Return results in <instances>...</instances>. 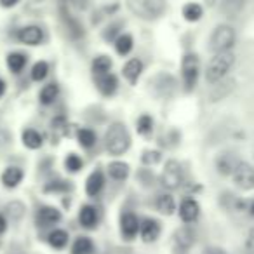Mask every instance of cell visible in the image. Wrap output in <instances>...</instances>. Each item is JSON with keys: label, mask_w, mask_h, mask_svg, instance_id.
<instances>
[{"label": "cell", "mask_w": 254, "mask_h": 254, "mask_svg": "<svg viewBox=\"0 0 254 254\" xmlns=\"http://www.w3.org/2000/svg\"><path fill=\"white\" fill-rule=\"evenodd\" d=\"M4 92H5V82L2 80V78H0V98L4 96Z\"/></svg>", "instance_id": "cell-44"}, {"label": "cell", "mask_w": 254, "mask_h": 254, "mask_svg": "<svg viewBox=\"0 0 254 254\" xmlns=\"http://www.w3.org/2000/svg\"><path fill=\"white\" fill-rule=\"evenodd\" d=\"M105 145L108 153H112V155H122L124 152L129 150L131 136H129V131L126 129L124 124L115 122L108 127V131L105 134Z\"/></svg>", "instance_id": "cell-2"}, {"label": "cell", "mask_w": 254, "mask_h": 254, "mask_svg": "<svg viewBox=\"0 0 254 254\" xmlns=\"http://www.w3.org/2000/svg\"><path fill=\"white\" fill-rule=\"evenodd\" d=\"M198 71H200V63H198L197 54H187L181 63V73H183V84L187 91H191L197 84Z\"/></svg>", "instance_id": "cell-5"}, {"label": "cell", "mask_w": 254, "mask_h": 254, "mask_svg": "<svg viewBox=\"0 0 254 254\" xmlns=\"http://www.w3.org/2000/svg\"><path fill=\"white\" fill-rule=\"evenodd\" d=\"M246 254H254V228L247 233L246 239Z\"/></svg>", "instance_id": "cell-37"}, {"label": "cell", "mask_w": 254, "mask_h": 254, "mask_svg": "<svg viewBox=\"0 0 254 254\" xmlns=\"http://www.w3.org/2000/svg\"><path fill=\"white\" fill-rule=\"evenodd\" d=\"M23 180V171L19 167H7L2 174V183L5 188H16Z\"/></svg>", "instance_id": "cell-16"}, {"label": "cell", "mask_w": 254, "mask_h": 254, "mask_svg": "<svg viewBox=\"0 0 254 254\" xmlns=\"http://www.w3.org/2000/svg\"><path fill=\"white\" fill-rule=\"evenodd\" d=\"M18 39H19V42L26 44V46H39L44 39V33L39 26L32 25V26H25V28L19 30Z\"/></svg>", "instance_id": "cell-11"}, {"label": "cell", "mask_w": 254, "mask_h": 254, "mask_svg": "<svg viewBox=\"0 0 254 254\" xmlns=\"http://www.w3.org/2000/svg\"><path fill=\"white\" fill-rule=\"evenodd\" d=\"M103 185H105L103 173H101V171H94V173L87 178V183H85V191H87V195H91V197H96V195L101 191Z\"/></svg>", "instance_id": "cell-15"}, {"label": "cell", "mask_w": 254, "mask_h": 254, "mask_svg": "<svg viewBox=\"0 0 254 254\" xmlns=\"http://www.w3.org/2000/svg\"><path fill=\"white\" fill-rule=\"evenodd\" d=\"M160 160L159 152H145L143 153V162L145 164H157Z\"/></svg>", "instance_id": "cell-36"}, {"label": "cell", "mask_w": 254, "mask_h": 254, "mask_svg": "<svg viewBox=\"0 0 254 254\" xmlns=\"http://www.w3.org/2000/svg\"><path fill=\"white\" fill-rule=\"evenodd\" d=\"M94 244L89 237H78L71 247V254H92Z\"/></svg>", "instance_id": "cell-19"}, {"label": "cell", "mask_w": 254, "mask_h": 254, "mask_svg": "<svg viewBox=\"0 0 254 254\" xmlns=\"http://www.w3.org/2000/svg\"><path fill=\"white\" fill-rule=\"evenodd\" d=\"M5 226H7V221H5V218L2 214H0V233L5 232Z\"/></svg>", "instance_id": "cell-43"}, {"label": "cell", "mask_w": 254, "mask_h": 254, "mask_svg": "<svg viewBox=\"0 0 254 254\" xmlns=\"http://www.w3.org/2000/svg\"><path fill=\"white\" fill-rule=\"evenodd\" d=\"M141 71H143V63L138 60V58H134V60L127 61L126 66H124V70H122V73L127 80L131 82V84H136L138 78H139V75H141Z\"/></svg>", "instance_id": "cell-14"}, {"label": "cell", "mask_w": 254, "mask_h": 254, "mask_svg": "<svg viewBox=\"0 0 254 254\" xmlns=\"http://www.w3.org/2000/svg\"><path fill=\"white\" fill-rule=\"evenodd\" d=\"M233 183L240 188V190H253L254 188V167L249 162L240 160L237 169L232 174Z\"/></svg>", "instance_id": "cell-7"}, {"label": "cell", "mask_w": 254, "mask_h": 254, "mask_svg": "<svg viewBox=\"0 0 254 254\" xmlns=\"http://www.w3.org/2000/svg\"><path fill=\"white\" fill-rule=\"evenodd\" d=\"M58 94H60L58 85L56 84H47L46 87L40 91V101H42L44 105H51V103H54V99L58 98Z\"/></svg>", "instance_id": "cell-29"}, {"label": "cell", "mask_w": 254, "mask_h": 254, "mask_svg": "<svg viewBox=\"0 0 254 254\" xmlns=\"http://www.w3.org/2000/svg\"><path fill=\"white\" fill-rule=\"evenodd\" d=\"M139 228H141V223H139L138 216H134L132 212H127V214L122 216L120 219V230H122V235L126 239H134L138 235Z\"/></svg>", "instance_id": "cell-9"}, {"label": "cell", "mask_w": 254, "mask_h": 254, "mask_svg": "<svg viewBox=\"0 0 254 254\" xmlns=\"http://www.w3.org/2000/svg\"><path fill=\"white\" fill-rule=\"evenodd\" d=\"M139 232H141V237L145 242H153V240L159 239L160 235V225L157 219H145V221L141 223V228H139Z\"/></svg>", "instance_id": "cell-13"}, {"label": "cell", "mask_w": 254, "mask_h": 254, "mask_svg": "<svg viewBox=\"0 0 254 254\" xmlns=\"http://www.w3.org/2000/svg\"><path fill=\"white\" fill-rule=\"evenodd\" d=\"M60 190H66V183L63 181H53V185H47L46 191H60Z\"/></svg>", "instance_id": "cell-38"}, {"label": "cell", "mask_w": 254, "mask_h": 254, "mask_svg": "<svg viewBox=\"0 0 254 254\" xmlns=\"http://www.w3.org/2000/svg\"><path fill=\"white\" fill-rule=\"evenodd\" d=\"M132 44H134V40H132L131 35H127V33L119 35V37H117V40H115L117 53H119L120 56H127V54L132 51Z\"/></svg>", "instance_id": "cell-21"}, {"label": "cell", "mask_w": 254, "mask_h": 254, "mask_svg": "<svg viewBox=\"0 0 254 254\" xmlns=\"http://www.w3.org/2000/svg\"><path fill=\"white\" fill-rule=\"evenodd\" d=\"M23 145L32 150L40 148V146H42V136L37 131H33V129H26V131L23 132Z\"/></svg>", "instance_id": "cell-22"}, {"label": "cell", "mask_w": 254, "mask_h": 254, "mask_svg": "<svg viewBox=\"0 0 254 254\" xmlns=\"http://www.w3.org/2000/svg\"><path fill=\"white\" fill-rule=\"evenodd\" d=\"M96 85H98L99 92L105 96H112L113 92L117 91V85H119V82H117V77L112 73H105V75H99V77H96Z\"/></svg>", "instance_id": "cell-12"}, {"label": "cell", "mask_w": 254, "mask_h": 254, "mask_svg": "<svg viewBox=\"0 0 254 254\" xmlns=\"http://www.w3.org/2000/svg\"><path fill=\"white\" fill-rule=\"evenodd\" d=\"M242 7H244V0H223V4H221L223 12L228 16L239 14Z\"/></svg>", "instance_id": "cell-30"}, {"label": "cell", "mask_w": 254, "mask_h": 254, "mask_svg": "<svg viewBox=\"0 0 254 254\" xmlns=\"http://www.w3.org/2000/svg\"><path fill=\"white\" fill-rule=\"evenodd\" d=\"M239 162L240 160L237 159L235 153L223 152V153H219L218 159H216V167H218V173L223 174V176H232L233 171L239 166Z\"/></svg>", "instance_id": "cell-8"}, {"label": "cell", "mask_w": 254, "mask_h": 254, "mask_svg": "<svg viewBox=\"0 0 254 254\" xmlns=\"http://www.w3.org/2000/svg\"><path fill=\"white\" fill-rule=\"evenodd\" d=\"M198 214H200V205L193 198H185L180 205V216L185 223H193L197 221Z\"/></svg>", "instance_id": "cell-10"}, {"label": "cell", "mask_w": 254, "mask_h": 254, "mask_svg": "<svg viewBox=\"0 0 254 254\" xmlns=\"http://www.w3.org/2000/svg\"><path fill=\"white\" fill-rule=\"evenodd\" d=\"M47 71H49V64H47L46 61H39V63H35V66L32 68V78L35 82L44 80V78L47 77Z\"/></svg>", "instance_id": "cell-32"}, {"label": "cell", "mask_w": 254, "mask_h": 254, "mask_svg": "<svg viewBox=\"0 0 254 254\" xmlns=\"http://www.w3.org/2000/svg\"><path fill=\"white\" fill-rule=\"evenodd\" d=\"M78 219H80V225L85 228H92L98 221V214H96V209L92 205H84L78 212Z\"/></svg>", "instance_id": "cell-18"}, {"label": "cell", "mask_w": 254, "mask_h": 254, "mask_svg": "<svg viewBox=\"0 0 254 254\" xmlns=\"http://www.w3.org/2000/svg\"><path fill=\"white\" fill-rule=\"evenodd\" d=\"M64 166H66V169L70 171V173H77V171L82 169L84 162H82V159L78 155H75V153H70V155L66 157V160H64Z\"/></svg>", "instance_id": "cell-33"}, {"label": "cell", "mask_w": 254, "mask_h": 254, "mask_svg": "<svg viewBox=\"0 0 254 254\" xmlns=\"http://www.w3.org/2000/svg\"><path fill=\"white\" fill-rule=\"evenodd\" d=\"M195 242V233L190 228H181L176 233V244L180 246V249H190Z\"/></svg>", "instance_id": "cell-20"}, {"label": "cell", "mask_w": 254, "mask_h": 254, "mask_svg": "<svg viewBox=\"0 0 254 254\" xmlns=\"http://www.w3.org/2000/svg\"><path fill=\"white\" fill-rule=\"evenodd\" d=\"M129 7L141 18H159L166 11V0H129Z\"/></svg>", "instance_id": "cell-4"}, {"label": "cell", "mask_w": 254, "mask_h": 254, "mask_svg": "<svg viewBox=\"0 0 254 254\" xmlns=\"http://www.w3.org/2000/svg\"><path fill=\"white\" fill-rule=\"evenodd\" d=\"M235 64V54L232 51H225V53H218L211 58L205 70V80L209 84H218L228 75L232 66Z\"/></svg>", "instance_id": "cell-1"}, {"label": "cell", "mask_w": 254, "mask_h": 254, "mask_svg": "<svg viewBox=\"0 0 254 254\" xmlns=\"http://www.w3.org/2000/svg\"><path fill=\"white\" fill-rule=\"evenodd\" d=\"M249 212H251V216H254V200H251V204H249Z\"/></svg>", "instance_id": "cell-45"}, {"label": "cell", "mask_w": 254, "mask_h": 254, "mask_svg": "<svg viewBox=\"0 0 254 254\" xmlns=\"http://www.w3.org/2000/svg\"><path fill=\"white\" fill-rule=\"evenodd\" d=\"M235 30L230 25H219L214 28L209 39V49L214 54L225 53V51H232L233 44H235Z\"/></svg>", "instance_id": "cell-3"}, {"label": "cell", "mask_w": 254, "mask_h": 254, "mask_svg": "<svg viewBox=\"0 0 254 254\" xmlns=\"http://www.w3.org/2000/svg\"><path fill=\"white\" fill-rule=\"evenodd\" d=\"M77 138H78V143H80L84 148H91V146L96 143V134L91 131V129H80Z\"/></svg>", "instance_id": "cell-31"}, {"label": "cell", "mask_w": 254, "mask_h": 254, "mask_svg": "<svg viewBox=\"0 0 254 254\" xmlns=\"http://www.w3.org/2000/svg\"><path fill=\"white\" fill-rule=\"evenodd\" d=\"M204 254H228L226 251H223L221 247H207L204 251Z\"/></svg>", "instance_id": "cell-40"}, {"label": "cell", "mask_w": 254, "mask_h": 254, "mask_svg": "<svg viewBox=\"0 0 254 254\" xmlns=\"http://www.w3.org/2000/svg\"><path fill=\"white\" fill-rule=\"evenodd\" d=\"M119 26L120 25H110L108 28H106V32L103 33V37H105L106 40H112L113 37L117 35V32H119Z\"/></svg>", "instance_id": "cell-39"}, {"label": "cell", "mask_w": 254, "mask_h": 254, "mask_svg": "<svg viewBox=\"0 0 254 254\" xmlns=\"http://www.w3.org/2000/svg\"><path fill=\"white\" fill-rule=\"evenodd\" d=\"M153 127V120L150 115H141L138 119V132L139 134H148Z\"/></svg>", "instance_id": "cell-34"}, {"label": "cell", "mask_w": 254, "mask_h": 254, "mask_svg": "<svg viewBox=\"0 0 254 254\" xmlns=\"http://www.w3.org/2000/svg\"><path fill=\"white\" fill-rule=\"evenodd\" d=\"M19 0H0V4L4 5V7H12V5L18 4Z\"/></svg>", "instance_id": "cell-42"}, {"label": "cell", "mask_w": 254, "mask_h": 254, "mask_svg": "<svg viewBox=\"0 0 254 254\" xmlns=\"http://www.w3.org/2000/svg\"><path fill=\"white\" fill-rule=\"evenodd\" d=\"M110 68H112V60L108 56H98L92 61V71H94L96 77L110 73Z\"/></svg>", "instance_id": "cell-25"}, {"label": "cell", "mask_w": 254, "mask_h": 254, "mask_svg": "<svg viewBox=\"0 0 254 254\" xmlns=\"http://www.w3.org/2000/svg\"><path fill=\"white\" fill-rule=\"evenodd\" d=\"M7 211L12 216V219H21L23 214H25V205L21 202H12V204L7 205Z\"/></svg>", "instance_id": "cell-35"}, {"label": "cell", "mask_w": 254, "mask_h": 254, "mask_svg": "<svg viewBox=\"0 0 254 254\" xmlns=\"http://www.w3.org/2000/svg\"><path fill=\"white\" fill-rule=\"evenodd\" d=\"M157 209L162 214H173L174 209H176V202H174V198L169 193H164L157 198Z\"/></svg>", "instance_id": "cell-26"}, {"label": "cell", "mask_w": 254, "mask_h": 254, "mask_svg": "<svg viewBox=\"0 0 254 254\" xmlns=\"http://www.w3.org/2000/svg\"><path fill=\"white\" fill-rule=\"evenodd\" d=\"M108 173H110V176H112L113 180L122 181V180H126V178L129 176V166H127V164H124V162H112L108 166Z\"/></svg>", "instance_id": "cell-24"}, {"label": "cell", "mask_w": 254, "mask_h": 254, "mask_svg": "<svg viewBox=\"0 0 254 254\" xmlns=\"http://www.w3.org/2000/svg\"><path fill=\"white\" fill-rule=\"evenodd\" d=\"M160 181H162V185L167 190L180 188L181 183H183V167H181V164L176 162V160H169L166 164V169L162 171Z\"/></svg>", "instance_id": "cell-6"}, {"label": "cell", "mask_w": 254, "mask_h": 254, "mask_svg": "<svg viewBox=\"0 0 254 254\" xmlns=\"http://www.w3.org/2000/svg\"><path fill=\"white\" fill-rule=\"evenodd\" d=\"M68 242V233L64 230H54L49 233V244L54 249H63Z\"/></svg>", "instance_id": "cell-28"}, {"label": "cell", "mask_w": 254, "mask_h": 254, "mask_svg": "<svg viewBox=\"0 0 254 254\" xmlns=\"http://www.w3.org/2000/svg\"><path fill=\"white\" fill-rule=\"evenodd\" d=\"M60 219H61V212L58 211L56 207H49V205H46V207L40 209L39 221L42 223V226L54 225V223H58Z\"/></svg>", "instance_id": "cell-17"}, {"label": "cell", "mask_w": 254, "mask_h": 254, "mask_svg": "<svg viewBox=\"0 0 254 254\" xmlns=\"http://www.w3.org/2000/svg\"><path fill=\"white\" fill-rule=\"evenodd\" d=\"M202 14H204V11H202V5L195 4V2H190V4H187L183 7V18L187 19V21H190V23L198 21V19L202 18Z\"/></svg>", "instance_id": "cell-23"}, {"label": "cell", "mask_w": 254, "mask_h": 254, "mask_svg": "<svg viewBox=\"0 0 254 254\" xmlns=\"http://www.w3.org/2000/svg\"><path fill=\"white\" fill-rule=\"evenodd\" d=\"M26 64V58L23 56V54L19 53H11L7 56V66L11 71H14V73H19V71L25 68Z\"/></svg>", "instance_id": "cell-27"}, {"label": "cell", "mask_w": 254, "mask_h": 254, "mask_svg": "<svg viewBox=\"0 0 254 254\" xmlns=\"http://www.w3.org/2000/svg\"><path fill=\"white\" fill-rule=\"evenodd\" d=\"M9 143V134L5 131H0V146H5Z\"/></svg>", "instance_id": "cell-41"}]
</instances>
